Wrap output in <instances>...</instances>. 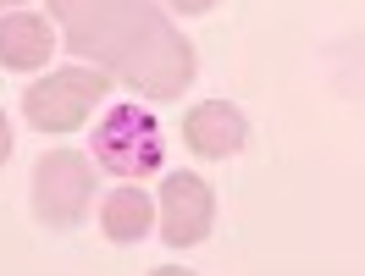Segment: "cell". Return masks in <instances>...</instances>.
Wrapping results in <instances>:
<instances>
[{"label": "cell", "mask_w": 365, "mask_h": 276, "mask_svg": "<svg viewBox=\"0 0 365 276\" xmlns=\"http://www.w3.org/2000/svg\"><path fill=\"white\" fill-rule=\"evenodd\" d=\"M50 17L61 23L78 61L122 78L144 100H178L200 72L194 45L155 0H50Z\"/></svg>", "instance_id": "6da1fadb"}, {"label": "cell", "mask_w": 365, "mask_h": 276, "mask_svg": "<svg viewBox=\"0 0 365 276\" xmlns=\"http://www.w3.org/2000/svg\"><path fill=\"white\" fill-rule=\"evenodd\" d=\"M94 166H106L111 177H128V183H144L155 177L160 161H166V138H160L155 111H144L138 100H116L111 111L94 122Z\"/></svg>", "instance_id": "7a4b0ae2"}, {"label": "cell", "mask_w": 365, "mask_h": 276, "mask_svg": "<svg viewBox=\"0 0 365 276\" xmlns=\"http://www.w3.org/2000/svg\"><path fill=\"white\" fill-rule=\"evenodd\" d=\"M106 94H111V78L100 67H56L23 94V116L34 133H72L89 122V111Z\"/></svg>", "instance_id": "3957f363"}, {"label": "cell", "mask_w": 365, "mask_h": 276, "mask_svg": "<svg viewBox=\"0 0 365 276\" xmlns=\"http://www.w3.org/2000/svg\"><path fill=\"white\" fill-rule=\"evenodd\" d=\"M94 205V166L78 149H50L34 166V216L45 227H83Z\"/></svg>", "instance_id": "277c9868"}, {"label": "cell", "mask_w": 365, "mask_h": 276, "mask_svg": "<svg viewBox=\"0 0 365 276\" xmlns=\"http://www.w3.org/2000/svg\"><path fill=\"white\" fill-rule=\"evenodd\" d=\"M210 227H216V193H210L205 177L194 171H172L160 183V238L172 249H194L205 243Z\"/></svg>", "instance_id": "5b68a950"}, {"label": "cell", "mask_w": 365, "mask_h": 276, "mask_svg": "<svg viewBox=\"0 0 365 276\" xmlns=\"http://www.w3.org/2000/svg\"><path fill=\"white\" fill-rule=\"evenodd\" d=\"M182 138H188L194 155L227 161V155H238V149L250 144V122H244V111L227 105V100H200L194 111L182 116Z\"/></svg>", "instance_id": "8992f818"}, {"label": "cell", "mask_w": 365, "mask_h": 276, "mask_svg": "<svg viewBox=\"0 0 365 276\" xmlns=\"http://www.w3.org/2000/svg\"><path fill=\"white\" fill-rule=\"evenodd\" d=\"M56 50V28L39 11H6L0 17V67L6 72H34L50 61Z\"/></svg>", "instance_id": "52a82bcc"}, {"label": "cell", "mask_w": 365, "mask_h": 276, "mask_svg": "<svg viewBox=\"0 0 365 276\" xmlns=\"http://www.w3.org/2000/svg\"><path fill=\"white\" fill-rule=\"evenodd\" d=\"M150 227H155V205H150V193L144 188H111L106 199H100V232L111 238V243H144L150 238Z\"/></svg>", "instance_id": "ba28073f"}, {"label": "cell", "mask_w": 365, "mask_h": 276, "mask_svg": "<svg viewBox=\"0 0 365 276\" xmlns=\"http://www.w3.org/2000/svg\"><path fill=\"white\" fill-rule=\"evenodd\" d=\"M166 6H172V11H182V17H205L216 0H166Z\"/></svg>", "instance_id": "9c48e42d"}, {"label": "cell", "mask_w": 365, "mask_h": 276, "mask_svg": "<svg viewBox=\"0 0 365 276\" xmlns=\"http://www.w3.org/2000/svg\"><path fill=\"white\" fill-rule=\"evenodd\" d=\"M11 161V122H6V111H0V166Z\"/></svg>", "instance_id": "30bf717a"}, {"label": "cell", "mask_w": 365, "mask_h": 276, "mask_svg": "<svg viewBox=\"0 0 365 276\" xmlns=\"http://www.w3.org/2000/svg\"><path fill=\"white\" fill-rule=\"evenodd\" d=\"M150 276H194V271H178V265H155Z\"/></svg>", "instance_id": "8fae6325"}, {"label": "cell", "mask_w": 365, "mask_h": 276, "mask_svg": "<svg viewBox=\"0 0 365 276\" xmlns=\"http://www.w3.org/2000/svg\"><path fill=\"white\" fill-rule=\"evenodd\" d=\"M6 6H23V0H0V11H6Z\"/></svg>", "instance_id": "7c38bea8"}]
</instances>
